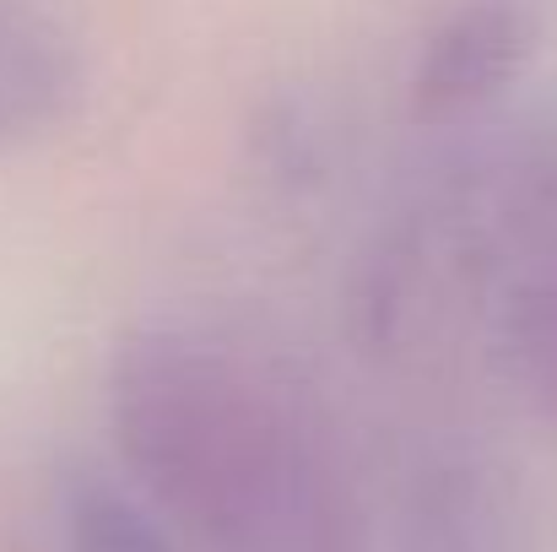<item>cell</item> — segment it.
<instances>
[{"mask_svg":"<svg viewBox=\"0 0 557 552\" xmlns=\"http://www.w3.org/2000/svg\"><path fill=\"white\" fill-rule=\"evenodd\" d=\"M384 552H515V542L476 471L428 466L406 488Z\"/></svg>","mask_w":557,"mask_h":552,"instance_id":"obj_4","label":"cell"},{"mask_svg":"<svg viewBox=\"0 0 557 552\" xmlns=\"http://www.w3.org/2000/svg\"><path fill=\"white\" fill-rule=\"evenodd\" d=\"M536 54V22L520 0H466L455 5L422 44L411 82H406V114L422 131H455L482 120L531 65Z\"/></svg>","mask_w":557,"mask_h":552,"instance_id":"obj_2","label":"cell"},{"mask_svg":"<svg viewBox=\"0 0 557 552\" xmlns=\"http://www.w3.org/2000/svg\"><path fill=\"white\" fill-rule=\"evenodd\" d=\"M114 450L185 552H373L314 395L211 326H141L109 364Z\"/></svg>","mask_w":557,"mask_h":552,"instance_id":"obj_1","label":"cell"},{"mask_svg":"<svg viewBox=\"0 0 557 552\" xmlns=\"http://www.w3.org/2000/svg\"><path fill=\"white\" fill-rule=\"evenodd\" d=\"M82 65L71 38L27 0H0V147L71 114Z\"/></svg>","mask_w":557,"mask_h":552,"instance_id":"obj_3","label":"cell"},{"mask_svg":"<svg viewBox=\"0 0 557 552\" xmlns=\"http://www.w3.org/2000/svg\"><path fill=\"white\" fill-rule=\"evenodd\" d=\"M60 552H180L174 531L109 482H82L65 499Z\"/></svg>","mask_w":557,"mask_h":552,"instance_id":"obj_5","label":"cell"}]
</instances>
